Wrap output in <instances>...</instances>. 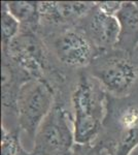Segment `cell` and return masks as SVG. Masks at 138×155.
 <instances>
[{
	"mask_svg": "<svg viewBox=\"0 0 138 155\" xmlns=\"http://www.w3.org/2000/svg\"><path fill=\"white\" fill-rule=\"evenodd\" d=\"M94 4L92 1H39V27L76 26Z\"/></svg>",
	"mask_w": 138,
	"mask_h": 155,
	"instance_id": "8",
	"label": "cell"
},
{
	"mask_svg": "<svg viewBox=\"0 0 138 155\" xmlns=\"http://www.w3.org/2000/svg\"><path fill=\"white\" fill-rule=\"evenodd\" d=\"M20 129H7L1 125V155H17L23 148Z\"/></svg>",
	"mask_w": 138,
	"mask_h": 155,
	"instance_id": "12",
	"label": "cell"
},
{
	"mask_svg": "<svg viewBox=\"0 0 138 155\" xmlns=\"http://www.w3.org/2000/svg\"><path fill=\"white\" fill-rule=\"evenodd\" d=\"M86 71L95 78L107 94L124 98L138 92V48H120L101 52Z\"/></svg>",
	"mask_w": 138,
	"mask_h": 155,
	"instance_id": "3",
	"label": "cell"
},
{
	"mask_svg": "<svg viewBox=\"0 0 138 155\" xmlns=\"http://www.w3.org/2000/svg\"><path fill=\"white\" fill-rule=\"evenodd\" d=\"M53 61L68 72L87 69L100 52L77 26L39 27Z\"/></svg>",
	"mask_w": 138,
	"mask_h": 155,
	"instance_id": "4",
	"label": "cell"
},
{
	"mask_svg": "<svg viewBox=\"0 0 138 155\" xmlns=\"http://www.w3.org/2000/svg\"><path fill=\"white\" fill-rule=\"evenodd\" d=\"M17 155H36V154H35L32 150H31V151H27V150H25L24 147H23V148L20 150V152Z\"/></svg>",
	"mask_w": 138,
	"mask_h": 155,
	"instance_id": "15",
	"label": "cell"
},
{
	"mask_svg": "<svg viewBox=\"0 0 138 155\" xmlns=\"http://www.w3.org/2000/svg\"><path fill=\"white\" fill-rule=\"evenodd\" d=\"M56 101V91L46 80L33 79L21 87L17 101V123L32 142Z\"/></svg>",
	"mask_w": 138,
	"mask_h": 155,
	"instance_id": "6",
	"label": "cell"
},
{
	"mask_svg": "<svg viewBox=\"0 0 138 155\" xmlns=\"http://www.w3.org/2000/svg\"><path fill=\"white\" fill-rule=\"evenodd\" d=\"M123 1H97L96 4L103 12H107L109 15H115L120 11L122 6Z\"/></svg>",
	"mask_w": 138,
	"mask_h": 155,
	"instance_id": "14",
	"label": "cell"
},
{
	"mask_svg": "<svg viewBox=\"0 0 138 155\" xmlns=\"http://www.w3.org/2000/svg\"><path fill=\"white\" fill-rule=\"evenodd\" d=\"M76 26L86 34L100 53L117 48L119 44L121 34L119 20L114 15L102 11L96 2Z\"/></svg>",
	"mask_w": 138,
	"mask_h": 155,
	"instance_id": "7",
	"label": "cell"
},
{
	"mask_svg": "<svg viewBox=\"0 0 138 155\" xmlns=\"http://www.w3.org/2000/svg\"><path fill=\"white\" fill-rule=\"evenodd\" d=\"M131 155H138V147L134 150V151L132 152V154H131Z\"/></svg>",
	"mask_w": 138,
	"mask_h": 155,
	"instance_id": "16",
	"label": "cell"
},
{
	"mask_svg": "<svg viewBox=\"0 0 138 155\" xmlns=\"http://www.w3.org/2000/svg\"><path fill=\"white\" fill-rule=\"evenodd\" d=\"M71 155H106L104 152L100 151L93 144L90 145H79L75 144Z\"/></svg>",
	"mask_w": 138,
	"mask_h": 155,
	"instance_id": "13",
	"label": "cell"
},
{
	"mask_svg": "<svg viewBox=\"0 0 138 155\" xmlns=\"http://www.w3.org/2000/svg\"><path fill=\"white\" fill-rule=\"evenodd\" d=\"M75 146L71 114L57 101L35 134L32 151L36 155H71Z\"/></svg>",
	"mask_w": 138,
	"mask_h": 155,
	"instance_id": "5",
	"label": "cell"
},
{
	"mask_svg": "<svg viewBox=\"0 0 138 155\" xmlns=\"http://www.w3.org/2000/svg\"><path fill=\"white\" fill-rule=\"evenodd\" d=\"M115 17L121 26L117 48L134 51L138 48V1H123Z\"/></svg>",
	"mask_w": 138,
	"mask_h": 155,
	"instance_id": "9",
	"label": "cell"
},
{
	"mask_svg": "<svg viewBox=\"0 0 138 155\" xmlns=\"http://www.w3.org/2000/svg\"><path fill=\"white\" fill-rule=\"evenodd\" d=\"M106 155H131L138 147V92L124 98L108 95L107 111L93 143Z\"/></svg>",
	"mask_w": 138,
	"mask_h": 155,
	"instance_id": "2",
	"label": "cell"
},
{
	"mask_svg": "<svg viewBox=\"0 0 138 155\" xmlns=\"http://www.w3.org/2000/svg\"><path fill=\"white\" fill-rule=\"evenodd\" d=\"M9 12L21 25V30L38 31L40 17L38 2L35 1H5Z\"/></svg>",
	"mask_w": 138,
	"mask_h": 155,
	"instance_id": "10",
	"label": "cell"
},
{
	"mask_svg": "<svg viewBox=\"0 0 138 155\" xmlns=\"http://www.w3.org/2000/svg\"><path fill=\"white\" fill-rule=\"evenodd\" d=\"M21 25L9 12L5 1L1 2V49L8 47L12 39L19 34Z\"/></svg>",
	"mask_w": 138,
	"mask_h": 155,
	"instance_id": "11",
	"label": "cell"
},
{
	"mask_svg": "<svg viewBox=\"0 0 138 155\" xmlns=\"http://www.w3.org/2000/svg\"><path fill=\"white\" fill-rule=\"evenodd\" d=\"M107 99L108 94L86 69L75 74L68 93L75 144L94 143L106 115Z\"/></svg>",
	"mask_w": 138,
	"mask_h": 155,
	"instance_id": "1",
	"label": "cell"
}]
</instances>
